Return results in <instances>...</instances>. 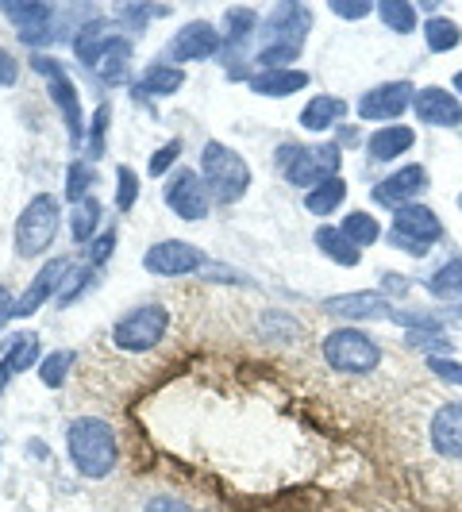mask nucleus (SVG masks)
I'll return each instance as SVG.
<instances>
[{"label": "nucleus", "mask_w": 462, "mask_h": 512, "mask_svg": "<svg viewBox=\"0 0 462 512\" xmlns=\"http://www.w3.org/2000/svg\"><path fill=\"white\" fill-rule=\"evenodd\" d=\"M308 31H312V12L297 0H282L278 8H270V16L262 20V47H258L255 62L258 70H289L285 62H297L301 47H305Z\"/></svg>", "instance_id": "nucleus-1"}, {"label": "nucleus", "mask_w": 462, "mask_h": 512, "mask_svg": "<svg viewBox=\"0 0 462 512\" xmlns=\"http://www.w3.org/2000/svg\"><path fill=\"white\" fill-rule=\"evenodd\" d=\"M66 451L81 478L101 482L116 470L120 462V443H116V428L101 420V416H77L66 424Z\"/></svg>", "instance_id": "nucleus-2"}, {"label": "nucleus", "mask_w": 462, "mask_h": 512, "mask_svg": "<svg viewBox=\"0 0 462 512\" xmlns=\"http://www.w3.org/2000/svg\"><path fill=\"white\" fill-rule=\"evenodd\" d=\"M201 181L216 205H239L251 189V166L243 154L231 151L228 143L208 139L201 147Z\"/></svg>", "instance_id": "nucleus-3"}, {"label": "nucleus", "mask_w": 462, "mask_h": 512, "mask_svg": "<svg viewBox=\"0 0 462 512\" xmlns=\"http://www.w3.org/2000/svg\"><path fill=\"white\" fill-rule=\"evenodd\" d=\"M74 51L101 81L120 85L128 77V62L131 54H135V43H131L128 35H120V31L104 35V24H89L74 35Z\"/></svg>", "instance_id": "nucleus-4"}, {"label": "nucleus", "mask_w": 462, "mask_h": 512, "mask_svg": "<svg viewBox=\"0 0 462 512\" xmlns=\"http://www.w3.org/2000/svg\"><path fill=\"white\" fill-rule=\"evenodd\" d=\"M278 166L289 185L297 189H316L324 181L339 178L343 151L339 143H320V147H301V143H282L278 147Z\"/></svg>", "instance_id": "nucleus-5"}, {"label": "nucleus", "mask_w": 462, "mask_h": 512, "mask_svg": "<svg viewBox=\"0 0 462 512\" xmlns=\"http://www.w3.org/2000/svg\"><path fill=\"white\" fill-rule=\"evenodd\" d=\"M170 335V308L166 305H135L112 324V347L124 355H147Z\"/></svg>", "instance_id": "nucleus-6"}, {"label": "nucleus", "mask_w": 462, "mask_h": 512, "mask_svg": "<svg viewBox=\"0 0 462 512\" xmlns=\"http://www.w3.org/2000/svg\"><path fill=\"white\" fill-rule=\"evenodd\" d=\"M320 355L339 374H374L382 366V343L359 328H335L320 339Z\"/></svg>", "instance_id": "nucleus-7"}, {"label": "nucleus", "mask_w": 462, "mask_h": 512, "mask_svg": "<svg viewBox=\"0 0 462 512\" xmlns=\"http://www.w3.org/2000/svg\"><path fill=\"white\" fill-rule=\"evenodd\" d=\"M58 224H62L58 197H51V193H35V197L24 205V212H20L16 231H12L16 255H20V258L47 255V247H51L54 235H58Z\"/></svg>", "instance_id": "nucleus-8"}, {"label": "nucleus", "mask_w": 462, "mask_h": 512, "mask_svg": "<svg viewBox=\"0 0 462 512\" xmlns=\"http://www.w3.org/2000/svg\"><path fill=\"white\" fill-rule=\"evenodd\" d=\"M439 239H443V224H439V216L428 205L397 208L393 212V228L385 231V243L412 258H424Z\"/></svg>", "instance_id": "nucleus-9"}, {"label": "nucleus", "mask_w": 462, "mask_h": 512, "mask_svg": "<svg viewBox=\"0 0 462 512\" xmlns=\"http://www.w3.org/2000/svg\"><path fill=\"white\" fill-rule=\"evenodd\" d=\"M162 201H166V208H170L178 220H185V224L205 220L208 205H212L205 181H201V170H178V174H170L166 185H162Z\"/></svg>", "instance_id": "nucleus-10"}, {"label": "nucleus", "mask_w": 462, "mask_h": 512, "mask_svg": "<svg viewBox=\"0 0 462 512\" xmlns=\"http://www.w3.org/2000/svg\"><path fill=\"white\" fill-rule=\"evenodd\" d=\"M201 266H205L201 247H193L185 239H162V243L147 247V255H143V270L154 278H185V274H197Z\"/></svg>", "instance_id": "nucleus-11"}, {"label": "nucleus", "mask_w": 462, "mask_h": 512, "mask_svg": "<svg viewBox=\"0 0 462 512\" xmlns=\"http://www.w3.org/2000/svg\"><path fill=\"white\" fill-rule=\"evenodd\" d=\"M220 51H224V35L208 24V20H193V24H185L178 35L166 43V62H170V66L201 62V58H212V54H220Z\"/></svg>", "instance_id": "nucleus-12"}, {"label": "nucleus", "mask_w": 462, "mask_h": 512, "mask_svg": "<svg viewBox=\"0 0 462 512\" xmlns=\"http://www.w3.org/2000/svg\"><path fill=\"white\" fill-rule=\"evenodd\" d=\"M70 270H74V258H47V266L16 297V316H35L39 308H47V301H58L62 285L70 278Z\"/></svg>", "instance_id": "nucleus-13"}, {"label": "nucleus", "mask_w": 462, "mask_h": 512, "mask_svg": "<svg viewBox=\"0 0 462 512\" xmlns=\"http://www.w3.org/2000/svg\"><path fill=\"white\" fill-rule=\"evenodd\" d=\"M428 189V170L420 166V162H409V166H401V170H393L385 181H378L374 189H370V197L385 208H405V205H420V193Z\"/></svg>", "instance_id": "nucleus-14"}, {"label": "nucleus", "mask_w": 462, "mask_h": 512, "mask_svg": "<svg viewBox=\"0 0 462 512\" xmlns=\"http://www.w3.org/2000/svg\"><path fill=\"white\" fill-rule=\"evenodd\" d=\"M412 97H416L412 81H385V85H374L370 93L359 97V120H374V124L385 128V120H397L401 112H409Z\"/></svg>", "instance_id": "nucleus-15"}, {"label": "nucleus", "mask_w": 462, "mask_h": 512, "mask_svg": "<svg viewBox=\"0 0 462 512\" xmlns=\"http://www.w3.org/2000/svg\"><path fill=\"white\" fill-rule=\"evenodd\" d=\"M324 312L328 316H339V320H389L393 316V305L382 289H359V293H339V297H328L324 301Z\"/></svg>", "instance_id": "nucleus-16"}, {"label": "nucleus", "mask_w": 462, "mask_h": 512, "mask_svg": "<svg viewBox=\"0 0 462 512\" xmlns=\"http://www.w3.org/2000/svg\"><path fill=\"white\" fill-rule=\"evenodd\" d=\"M412 112H416V120L428 124V128H459L462 124V101L455 97V93L439 89V85L416 89Z\"/></svg>", "instance_id": "nucleus-17"}, {"label": "nucleus", "mask_w": 462, "mask_h": 512, "mask_svg": "<svg viewBox=\"0 0 462 512\" xmlns=\"http://www.w3.org/2000/svg\"><path fill=\"white\" fill-rule=\"evenodd\" d=\"M0 12L20 27V39L24 43L51 39V24H54L51 4H43V0H0Z\"/></svg>", "instance_id": "nucleus-18"}, {"label": "nucleus", "mask_w": 462, "mask_h": 512, "mask_svg": "<svg viewBox=\"0 0 462 512\" xmlns=\"http://www.w3.org/2000/svg\"><path fill=\"white\" fill-rule=\"evenodd\" d=\"M432 447L443 459H462V401L439 405L432 416Z\"/></svg>", "instance_id": "nucleus-19"}, {"label": "nucleus", "mask_w": 462, "mask_h": 512, "mask_svg": "<svg viewBox=\"0 0 462 512\" xmlns=\"http://www.w3.org/2000/svg\"><path fill=\"white\" fill-rule=\"evenodd\" d=\"M51 85V101L58 104V112H62V120H66V131H70V147H81L85 143V112H81V97H77V85L70 81V74L54 77L47 81Z\"/></svg>", "instance_id": "nucleus-20"}, {"label": "nucleus", "mask_w": 462, "mask_h": 512, "mask_svg": "<svg viewBox=\"0 0 462 512\" xmlns=\"http://www.w3.org/2000/svg\"><path fill=\"white\" fill-rule=\"evenodd\" d=\"M251 93H258V97H270V101H282V97H293V93H301L308 85V74L305 70H258V74H251Z\"/></svg>", "instance_id": "nucleus-21"}, {"label": "nucleus", "mask_w": 462, "mask_h": 512, "mask_svg": "<svg viewBox=\"0 0 462 512\" xmlns=\"http://www.w3.org/2000/svg\"><path fill=\"white\" fill-rule=\"evenodd\" d=\"M412 147H416V131L405 128V124H385L366 139V151L374 162H393V158L409 154Z\"/></svg>", "instance_id": "nucleus-22"}, {"label": "nucleus", "mask_w": 462, "mask_h": 512, "mask_svg": "<svg viewBox=\"0 0 462 512\" xmlns=\"http://www.w3.org/2000/svg\"><path fill=\"white\" fill-rule=\"evenodd\" d=\"M181 85H185V70L170 66V62H151L139 81H135V101L139 97H174Z\"/></svg>", "instance_id": "nucleus-23"}, {"label": "nucleus", "mask_w": 462, "mask_h": 512, "mask_svg": "<svg viewBox=\"0 0 462 512\" xmlns=\"http://www.w3.org/2000/svg\"><path fill=\"white\" fill-rule=\"evenodd\" d=\"M343 116H347V101H339L332 93H320V97H312V101L301 108V128L305 131H316V135H324V131H332L343 124Z\"/></svg>", "instance_id": "nucleus-24"}, {"label": "nucleus", "mask_w": 462, "mask_h": 512, "mask_svg": "<svg viewBox=\"0 0 462 512\" xmlns=\"http://www.w3.org/2000/svg\"><path fill=\"white\" fill-rule=\"evenodd\" d=\"M39 359V335L35 332H16L12 339H4V359H0V366L16 378V374H24V370H31Z\"/></svg>", "instance_id": "nucleus-25"}, {"label": "nucleus", "mask_w": 462, "mask_h": 512, "mask_svg": "<svg viewBox=\"0 0 462 512\" xmlns=\"http://www.w3.org/2000/svg\"><path fill=\"white\" fill-rule=\"evenodd\" d=\"M312 243H316V247H320L328 258H332L335 266H347V270H351V266H359V262H362L359 247H355V243H351V239H347L339 228H332V224H320V228H316V235H312Z\"/></svg>", "instance_id": "nucleus-26"}, {"label": "nucleus", "mask_w": 462, "mask_h": 512, "mask_svg": "<svg viewBox=\"0 0 462 512\" xmlns=\"http://www.w3.org/2000/svg\"><path fill=\"white\" fill-rule=\"evenodd\" d=\"M258 31V12L255 8H228L224 12V51H239L251 43V35Z\"/></svg>", "instance_id": "nucleus-27"}, {"label": "nucleus", "mask_w": 462, "mask_h": 512, "mask_svg": "<svg viewBox=\"0 0 462 512\" xmlns=\"http://www.w3.org/2000/svg\"><path fill=\"white\" fill-rule=\"evenodd\" d=\"M101 201L97 197H85V201H77L74 212H70V235H74L77 247H85V243H93L97 239V228H101Z\"/></svg>", "instance_id": "nucleus-28"}, {"label": "nucleus", "mask_w": 462, "mask_h": 512, "mask_svg": "<svg viewBox=\"0 0 462 512\" xmlns=\"http://www.w3.org/2000/svg\"><path fill=\"white\" fill-rule=\"evenodd\" d=\"M343 201H347V181L343 178L324 181V185H316V189H308L305 193V208L312 212V216H332Z\"/></svg>", "instance_id": "nucleus-29"}, {"label": "nucleus", "mask_w": 462, "mask_h": 512, "mask_svg": "<svg viewBox=\"0 0 462 512\" xmlns=\"http://www.w3.org/2000/svg\"><path fill=\"white\" fill-rule=\"evenodd\" d=\"M378 20H382L385 31H393V35H412L416 24H420L416 4H409V0H382V4H378Z\"/></svg>", "instance_id": "nucleus-30"}, {"label": "nucleus", "mask_w": 462, "mask_h": 512, "mask_svg": "<svg viewBox=\"0 0 462 512\" xmlns=\"http://www.w3.org/2000/svg\"><path fill=\"white\" fill-rule=\"evenodd\" d=\"M339 231H343L359 251L362 247H374V243L382 239V224H378L370 212H362V208L347 212V216H343V224H339Z\"/></svg>", "instance_id": "nucleus-31"}, {"label": "nucleus", "mask_w": 462, "mask_h": 512, "mask_svg": "<svg viewBox=\"0 0 462 512\" xmlns=\"http://www.w3.org/2000/svg\"><path fill=\"white\" fill-rule=\"evenodd\" d=\"M424 43H428L432 54H451L462 43V27L455 20H447V16H432L424 24Z\"/></svg>", "instance_id": "nucleus-32"}, {"label": "nucleus", "mask_w": 462, "mask_h": 512, "mask_svg": "<svg viewBox=\"0 0 462 512\" xmlns=\"http://www.w3.org/2000/svg\"><path fill=\"white\" fill-rule=\"evenodd\" d=\"M424 285H428V293L439 297V301H455V297H462V258L443 262Z\"/></svg>", "instance_id": "nucleus-33"}, {"label": "nucleus", "mask_w": 462, "mask_h": 512, "mask_svg": "<svg viewBox=\"0 0 462 512\" xmlns=\"http://www.w3.org/2000/svg\"><path fill=\"white\" fill-rule=\"evenodd\" d=\"M74 366H77V351H51L47 359L39 362V382L47 385V389H62Z\"/></svg>", "instance_id": "nucleus-34"}, {"label": "nucleus", "mask_w": 462, "mask_h": 512, "mask_svg": "<svg viewBox=\"0 0 462 512\" xmlns=\"http://www.w3.org/2000/svg\"><path fill=\"white\" fill-rule=\"evenodd\" d=\"M258 332L266 335V339H278V343H293L301 335V324L289 312H282V308H270V312H262Z\"/></svg>", "instance_id": "nucleus-35"}, {"label": "nucleus", "mask_w": 462, "mask_h": 512, "mask_svg": "<svg viewBox=\"0 0 462 512\" xmlns=\"http://www.w3.org/2000/svg\"><path fill=\"white\" fill-rule=\"evenodd\" d=\"M93 185H97L93 166H89V162H70V170H66V201H70V205L85 201Z\"/></svg>", "instance_id": "nucleus-36"}, {"label": "nucleus", "mask_w": 462, "mask_h": 512, "mask_svg": "<svg viewBox=\"0 0 462 512\" xmlns=\"http://www.w3.org/2000/svg\"><path fill=\"white\" fill-rule=\"evenodd\" d=\"M108 124H112V104H97V112H93V120H89V139H85V151H89V158H104Z\"/></svg>", "instance_id": "nucleus-37"}, {"label": "nucleus", "mask_w": 462, "mask_h": 512, "mask_svg": "<svg viewBox=\"0 0 462 512\" xmlns=\"http://www.w3.org/2000/svg\"><path fill=\"white\" fill-rule=\"evenodd\" d=\"M93 274H97V270H93L89 262H85V266H74V270H70V278H66V285H62V293H58V301H54V305H58V308H70V305H74L77 297H81V293H85V289L93 285Z\"/></svg>", "instance_id": "nucleus-38"}, {"label": "nucleus", "mask_w": 462, "mask_h": 512, "mask_svg": "<svg viewBox=\"0 0 462 512\" xmlns=\"http://www.w3.org/2000/svg\"><path fill=\"white\" fill-rule=\"evenodd\" d=\"M139 201V174L131 166H116V208L131 212Z\"/></svg>", "instance_id": "nucleus-39"}, {"label": "nucleus", "mask_w": 462, "mask_h": 512, "mask_svg": "<svg viewBox=\"0 0 462 512\" xmlns=\"http://www.w3.org/2000/svg\"><path fill=\"white\" fill-rule=\"evenodd\" d=\"M405 343H409L412 351H432V359L451 355V339H447L443 332H409L405 335Z\"/></svg>", "instance_id": "nucleus-40"}, {"label": "nucleus", "mask_w": 462, "mask_h": 512, "mask_svg": "<svg viewBox=\"0 0 462 512\" xmlns=\"http://www.w3.org/2000/svg\"><path fill=\"white\" fill-rule=\"evenodd\" d=\"M178 158H181V139H170V143H162V147L154 151L151 162H147V174H151V178H166V170H170Z\"/></svg>", "instance_id": "nucleus-41"}, {"label": "nucleus", "mask_w": 462, "mask_h": 512, "mask_svg": "<svg viewBox=\"0 0 462 512\" xmlns=\"http://www.w3.org/2000/svg\"><path fill=\"white\" fill-rule=\"evenodd\" d=\"M112 251H116V228L101 231L93 243H89V251H85V258H89V266L97 270V266H104L108 258H112Z\"/></svg>", "instance_id": "nucleus-42"}, {"label": "nucleus", "mask_w": 462, "mask_h": 512, "mask_svg": "<svg viewBox=\"0 0 462 512\" xmlns=\"http://www.w3.org/2000/svg\"><path fill=\"white\" fill-rule=\"evenodd\" d=\"M328 8L343 20H366L370 12H378V4H370V0H332Z\"/></svg>", "instance_id": "nucleus-43"}, {"label": "nucleus", "mask_w": 462, "mask_h": 512, "mask_svg": "<svg viewBox=\"0 0 462 512\" xmlns=\"http://www.w3.org/2000/svg\"><path fill=\"white\" fill-rule=\"evenodd\" d=\"M428 370H432L436 378H443V382L462 385V362H459V359H451V355H439V359H428Z\"/></svg>", "instance_id": "nucleus-44"}, {"label": "nucleus", "mask_w": 462, "mask_h": 512, "mask_svg": "<svg viewBox=\"0 0 462 512\" xmlns=\"http://www.w3.org/2000/svg\"><path fill=\"white\" fill-rule=\"evenodd\" d=\"M31 70L39 77H47V81H54V77L66 74V66L54 58V54H31Z\"/></svg>", "instance_id": "nucleus-45"}, {"label": "nucleus", "mask_w": 462, "mask_h": 512, "mask_svg": "<svg viewBox=\"0 0 462 512\" xmlns=\"http://www.w3.org/2000/svg\"><path fill=\"white\" fill-rule=\"evenodd\" d=\"M143 512H197V509H193V505H185V501L174 497V493H158V497L147 501V509Z\"/></svg>", "instance_id": "nucleus-46"}, {"label": "nucleus", "mask_w": 462, "mask_h": 512, "mask_svg": "<svg viewBox=\"0 0 462 512\" xmlns=\"http://www.w3.org/2000/svg\"><path fill=\"white\" fill-rule=\"evenodd\" d=\"M412 289V282L405 278V274H397V270H385L382 274V293L385 297H405Z\"/></svg>", "instance_id": "nucleus-47"}, {"label": "nucleus", "mask_w": 462, "mask_h": 512, "mask_svg": "<svg viewBox=\"0 0 462 512\" xmlns=\"http://www.w3.org/2000/svg\"><path fill=\"white\" fill-rule=\"evenodd\" d=\"M16 77H20V62H16V54H8L0 47V89H12L16 85Z\"/></svg>", "instance_id": "nucleus-48"}, {"label": "nucleus", "mask_w": 462, "mask_h": 512, "mask_svg": "<svg viewBox=\"0 0 462 512\" xmlns=\"http://www.w3.org/2000/svg\"><path fill=\"white\" fill-rule=\"evenodd\" d=\"M8 320H16V297H12V293L0 285V332L8 328Z\"/></svg>", "instance_id": "nucleus-49"}, {"label": "nucleus", "mask_w": 462, "mask_h": 512, "mask_svg": "<svg viewBox=\"0 0 462 512\" xmlns=\"http://www.w3.org/2000/svg\"><path fill=\"white\" fill-rule=\"evenodd\" d=\"M443 324H455V328H462V305L455 308H443V312H436Z\"/></svg>", "instance_id": "nucleus-50"}, {"label": "nucleus", "mask_w": 462, "mask_h": 512, "mask_svg": "<svg viewBox=\"0 0 462 512\" xmlns=\"http://www.w3.org/2000/svg\"><path fill=\"white\" fill-rule=\"evenodd\" d=\"M362 135H359V128H347L343 131V143H359Z\"/></svg>", "instance_id": "nucleus-51"}, {"label": "nucleus", "mask_w": 462, "mask_h": 512, "mask_svg": "<svg viewBox=\"0 0 462 512\" xmlns=\"http://www.w3.org/2000/svg\"><path fill=\"white\" fill-rule=\"evenodd\" d=\"M8 382H12V374H8V370H4V366H0V393H4V389H8Z\"/></svg>", "instance_id": "nucleus-52"}, {"label": "nucleus", "mask_w": 462, "mask_h": 512, "mask_svg": "<svg viewBox=\"0 0 462 512\" xmlns=\"http://www.w3.org/2000/svg\"><path fill=\"white\" fill-rule=\"evenodd\" d=\"M455 93H462V70L455 74Z\"/></svg>", "instance_id": "nucleus-53"}, {"label": "nucleus", "mask_w": 462, "mask_h": 512, "mask_svg": "<svg viewBox=\"0 0 462 512\" xmlns=\"http://www.w3.org/2000/svg\"><path fill=\"white\" fill-rule=\"evenodd\" d=\"M459 208H462V197H459Z\"/></svg>", "instance_id": "nucleus-54"}]
</instances>
